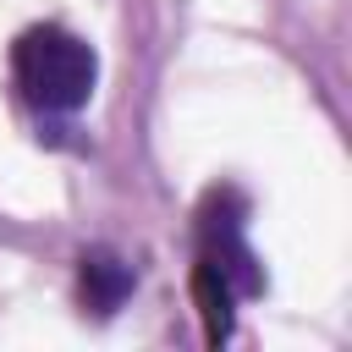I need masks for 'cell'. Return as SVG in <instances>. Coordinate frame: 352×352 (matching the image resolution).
Masks as SVG:
<instances>
[{
    "mask_svg": "<svg viewBox=\"0 0 352 352\" xmlns=\"http://www.w3.org/2000/svg\"><path fill=\"white\" fill-rule=\"evenodd\" d=\"M132 286H138V270H132L116 248H88V253L77 258V302H82V314L110 319V314L132 297Z\"/></svg>",
    "mask_w": 352,
    "mask_h": 352,
    "instance_id": "cell-3",
    "label": "cell"
},
{
    "mask_svg": "<svg viewBox=\"0 0 352 352\" xmlns=\"http://www.w3.org/2000/svg\"><path fill=\"white\" fill-rule=\"evenodd\" d=\"M264 292L258 253L248 248V204L236 187H214L198 209V253H192V308L204 341L220 346L236 330V302Z\"/></svg>",
    "mask_w": 352,
    "mask_h": 352,
    "instance_id": "cell-1",
    "label": "cell"
},
{
    "mask_svg": "<svg viewBox=\"0 0 352 352\" xmlns=\"http://www.w3.org/2000/svg\"><path fill=\"white\" fill-rule=\"evenodd\" d=\"M11 82L33 116H77L94 99L99 55L60 22H33L11 38Z\"/></svg>",
    "mask_w": 352,
    "mask_h": 352,
    "instance_id": "cell-2",
    "label": "cell"
}]
</instances>
